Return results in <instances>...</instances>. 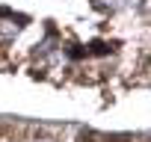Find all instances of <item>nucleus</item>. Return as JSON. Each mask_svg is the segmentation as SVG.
Returning a JSON list of instances; mask_svg holds the SVG:
<instances>
[{
    "label": "nucleus",
    "instance_id": "obj_1",
    "mask_svg": "<svg viewBox=\"0 0 151 142\" xmlns=\"http://www.w3.org/2000/svg\"><path fill=\"white\" fill-rule=\"evenodd\" d=\"M98 3H104V6H107V3H110V6H113V3H116V0H98Z\"/></svg>",
    "mask_w": 151,
    "mask_h": 142
},
{
    "label": "nucleus",
    "instance_id": "obj_2",
    "mask_svg": "<svg viewBox=\"0 0 151 142\" xmlns=\"http://www.w3.org/2000/svg\"><path fill=\"white\" fill-rule=\"evenodd\" d=\"M36 142H50V139H36Z\"/></svg>",
    "mask_w": 151,
    "mask_h": 142
}]
</instances>
